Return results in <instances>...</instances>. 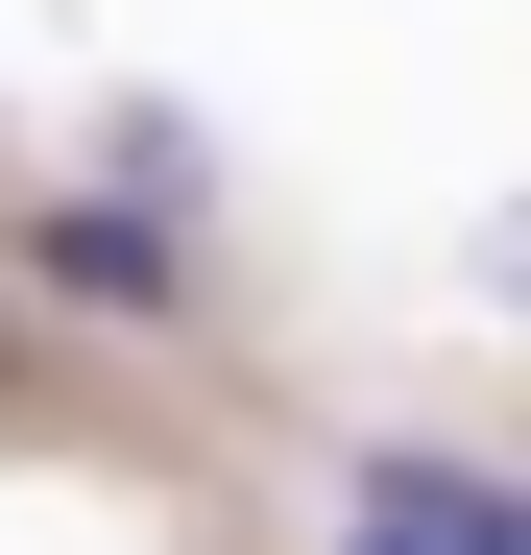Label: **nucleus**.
<instances>
[{
	"instance_id": "f03ea898",
	"label": "nucleus",
	"mask_w": 531,
	"mask_h": 555,
	"mask_svg": "<svg viewBox=\"0 0 531 555\" xmlns=\"http://www.w3.org/2000/svg\"><path fill=\"white\" fill-rule=\"evenodd\" d=\"M49 291H98V314H169V218H25Z\"/></svg>"
},
{
	"instance_id": "f257e3e1",
	"label": "nucleus",
	"mask_w": 531,
	"mask_h": 555,
	"mask_svg": "<svg viewBox=\"0 0 531 555\" xmlns=\"http://www.w3.org/2000/svg\"><path fill=\"white\" fill-rule=\"evenodd\" d=\"M338 555H483V483L459 459H363V531Z\"/></svg>"
},
{
	"instance_id": "7ed1b4c3",
	"label": "nucleus",
	"mask_w": 531,
	"mask_h": 555,
	"mask_svg": "<svg viewBox=\"0 0 531 555\" xmlns=\"http://www.w3.org/2000/svg\"><path fill=\"white\" fill-rule=\"evenodd\" d=\"M483 555H531V483H483Z\"/></svg>"
}]
</instances>
